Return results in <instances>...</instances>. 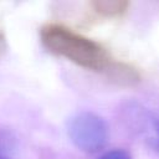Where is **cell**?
I'll use <instances>...</instances> for the list:
<instances>
[{"mask_svg":"<svg viewBox=\"0 0 159 159\" xmlns=\"http://www.w3.org/2000/svg\"><path fill=\"white\" fill-rule=\"evenodd\" d=\"M40 40L51 53L93 72H102L112 61L108 51L97 41L61 24H46L40 29Z\"/></svg>","mask_w":159,"mask_h":159,"instance_id":"obj_1","label":"cell"},{"mask_svg":"<svg viewBox=\"0 0 159 159\" xmlns=\"http://www.w3.org/2000/svg\"><path fill=\"white\" fill-rule=\"evenodd\" d=\"M130 6L127 0H93L91 1V7L96 14L102 17L114 19L123 16Z\"/></svg>","mask_w":159,"mask_h":159,"instance_id":"obj_5","label":"cell"},{"mask_svg":"<svg viewBox=\"0 0 159 159\" xmlns=\"http://www.w3.org/2000/svg\"><path fill=\"white\" fill-rule=\"evenodd\" d=\"M66 130L72 144L84 153L99 152L109 138V128L104 118L89 111L73 114L67 122Z\"/></svg>","mask_w":159,"mask_h":159,"instance_id":"obj_2","label":"cell"},{"mask_svg":"<svg viewBox=\"0 0 159 159\" xmlns=\"http://www.w3.org/2000/svg\"><path fill=\"white\" fill-rule=\"evenodd\" d=\"M0 159H7V158H0Z\"/></svg>","mask_w":159,"mask_h":159,"instance_id":"obj_9","label":"cell"},{"mask_svg":"<svg viewBox=\"0 0 159 159\" xmlns=\"http://www.w3.org/2000/svg\"><path fill=\"white\" fill-rule=\"evenodd\" d=\"M97 159H133L130 153L122 148H114L102 153Z\"/></svg>","mask_w":159,"mask_h":159,"instance_id":"obj_6","label":"cell"},{"mask_svg":"<svg viewBox=\"0 0 159 159\" xmlns=\"http://www.w3.org/2000/svg\"><path fill=\"white\" fill-rule=\"evenodd\" d=\"M6 51H7V41H6V37L2 34V31H0V58L4 57Z\"/></svg>","mask_w":159,"mask_h":159,"instance_id":"obj_8","label":"cell"},{"mask_svg":"<svg viewBox=\"0 0 159 159\" xmlns=\"http://www.w3.org/2000/svg\"><path fill=\"white\" fill-rule=\"evenodd\" d=\"M106 78L116 86L120 87H134L140 82L139 71L132 65L112 58L107 68L103 71Z\"/></svg>","mask_w":159,"mask_h":159,"instance_id":"obj_4","label":"cell"},{"mask_svg":"<svg viewBox=\"0 0 159 159\" xmlns=\"http://www.w3.org/2000/svg\"><path fill=\"white\" fill-rule=\"evenodd\" d=\"M12 139L4 133H0V158H7V154L12 150Z\"/></svg>","mask_w":159,"mask_h":159,"instance_id":"obj_7","label":"cell"},{"mask_svg":"<svg viewBox=\"0 0 159 159\" xmlns=\"http://www.w3.org/2000/svg\"><path fill=\"white\" fill-rule=\"evenodd\" d=\"M127 120L130 128L159 153V111L150 112L142 106H130L127 111Z\"/></svg>","mask_w":159,"mask_h":159,"instance_id":"obj_3","label":"cell"}]
</instances>
